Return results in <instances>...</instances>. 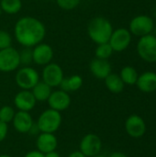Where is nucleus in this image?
I'll list each match as a JSON object with an SVG mask.
<instances>
[{"instance_id": "nucleus-1", "label": "nucleus", "mask_w": 156, "mask_h": 157, "mask_svg": "<svg viewBox=\"0 0 156 157\" xmlns=\"http://www.w3.org/2000/svg\"><path fill=\"white\" fill-rule=\"evenodd\" d=\"M14 32L19 44L31 48L41 43L46 35V29L44 24L38 18L24 17L16 23Z\"/></svg>"}, {"instance_id": "nucleus-2", "label": "nucleus", "mask_w": 156, "mask_h": 157, "mask_svg": "<svg viewBox=\"0 0 156 157\" xmlns=\"http://www.w3.org/2000/svg\"><path fill=\"white\" fill-rule=\"evenodd\" d=\"M113 30L114 29L110 21L103 17H94L89 22L87 27L89 38L97 44L108 42Z\"/></svg>"}, {"instance_id": "nucleus-3", "label": "nucleus", "mask_w": 156, "mask_h": 157, "mask_svg": "<svg viewBox=\"0 0 156 157\" xmlns=\"http://www.w3.org/2000/svg\"><path fill=\"white\" fill-rule=\"evenodd\" d=\"M62 124V115L61 112L48 109L41 112L38 121H37V128L40 132H49L54 133L57 132Z\"/></svg>"}, {"instance_id": "nucleus-4", "label": "nucleus", "mask_w": 156, "mask_h": 157, "mask_svg": "<svg viewBox=\"0 0 156 157\" xmlns=\"http://www.w3.org/2000/svg\"><path fill=\"white\" fill-rule=\"evenodd\" d=\"M137 53L146 63H156V36L148 34L140 37L137 46Z\"/></svg>"}, {"instance_id": "nucleus-5", "label": "nucleus", "mask_w": 156, "mask_h": 157, "mask_svg": "<svg viewBox=\"0 0 156 157\" xmlns=\"http://www.w3.org/2000/svg\"><path fill=\"white\" fill-rule=\"evenodd\" d=\"M154 29V18L148 15H138L134 17L129 24L130 32L131 33V35H135L137 37H143L148 34H152Z\"/></svg>"}, {"instance_id": "nucleus-6", "label": "nucleus", "mask_w": 156, "mask_h": 157, "mask_svg": "<svg viewBox=\"0 0 156 157\" xmlns=\"http://www.w3.org/2000/svg\"><path fill=\"white\" fill-rule=\"evenodd\" d=\"M15 80L21 89L31 90L40 82V75L34 68L25 66L17 72Z\"/></svg>"}, {"instance_id": "nucleus-7", "label": "nucleus", "mask_w": 156, "mask_h": 157, "mask_svg": "<svg viewBox=\"0 0 156 157\" xmlns=\"http://www.w3.org/2000/svg\"><path fill=\"white\" fill-rule=\"evenodd\" d=\"M20 65L19 52L13 47L0 50V71L8 73L15 71Z\"/></svg>"}, {"instance_id": "nucleus-8", "label": "nucleus", "mask_w": 156, "mask_h": 157, "mask_svg": "<svg viewBox=\"0 0 156 157\" xmlns=\"http://www.w3.org/2000/svg\"><path fill=\"white\" fill-rule=\"evenodd\" d=\"M102 149V141L95 133L86 134L79 144V151L86 157H93L100 154Z\"/></svg>"}, {"instance_id": "nucleus-9", "label": "nucleus", "mask_w": 156, "mask_h": 157, "mask_svg": "<svg viewBox=\"0 0 156 157\" xmlns=\"http://www.w3.org/2000/svg\"><path fill=\"white\" fill-rule=\"evenodd\" d=\"M131 42V33L128 29L119 28L113 30L108 40L109 45L114 52H121L125 51Z\"/></svg>"}, {"instance_id": "nucleus-10", "label": "nucleus", "mask_w": 156, "mask_h": 157, "mask_svg": "<svg viewBox=\"0 0 156 157\" xmlns=\"http://www.w3.org/2000/svg\"><path fill=\"white\" fill-rule=\"evenodd\" d=\"M63 78V71L59 64L50 63L44 66L42 70V81L51 87L59 86Z\"/></svg>"}, {"instance_id": "nucleus-11", "label": "nucleus", "mask_w": 156, "mask_h": 157, "mask_svg": "<svg viewBox=\"0 0 156 157\" xmlns=\"http://www.w3.org/2000/svg\"><path fill=\"white\" fill-rule=\"evenodd\" d=\"M126 132L132 138H141L146 132V123L139 115L133 114L128 117L125 121Z\"/></svg>"}, {"instance_id": "nucleus-12", "label": "nucleus", "mask_w": 156, "mask_h": 157, "mask_svg": "<svg viewBox=\"0 0 156 157\" xmlns=\"http://www.w3.org/2000/svg\"><path fill=\"white\" fill-rule=\"evenodd\" d=\"M47 102L50 109L61 112L69 108L71 104V98L67 92H64L60 89L52 91Z\"/></svg>"}, {"instance_id": "nucleus-13", "label": "nucleus", "mask_w": 156, "mask_h": 157, "mask_svg": "<svg viewBox=\"0 0 156 157\" xmlns=\"http://www.w3.org/2000/svg\"><path fill=\"white\" fill-rule=\"evenodd\" d=\"M14 129L19 133H29L30 132L32 127L34 126V121L28 111L18 110L16 112L14 119L12 121Z\"/></svg>"}, {"instance_id": "nucleus-14", "label": "nucleus", "mask_w": 156, "mask_h": 157, "mask_svg": "<svg viewBox=\"0 0 156 157\" xmlns=\"http://www.w3.org/2000/svg\"><path fill=\"white\" fill-rule=\"evenodd\" d=\"M36 99L31 92V90H21L14 98L15 107L21 111L29 112L36 106Z\"/></svg>"}, {"instance_id": "nucleus-15", "label": "nucleus", "mask_w": 156, "mask_h": 157, "mask_svg": "<svg viewBox=\"0 0 156 157\" xmlns=\"http://www.w3.org/2000/svg\"><path fill=\"white\" fill-rule=\"evenodd\" d=\"M32 58L36 64L46 65L53 58V50L49 44L40 43L32 50Z\"/></svg>"}, {"instance_id": "nucleus-16", "label": "nucleus", "mask_w": 156, "mask_h": 157, "mask_svg": "<svg viewBox=\"0 0 156 157\" xmlns=\"http://www.w3.org/2000/svg\"><path fill=\"white\" fill-rule=\"evenodd\" d=\"M58 145V140L54 133L40 132L36 140L37 150L42 154H47L51 151H55Z\"/></svg>"}, {"instance_id": "nucleus-17", "label": "nucleus", "mask_w": 156, "mask_h": 157, "mask_svg": "<svg viewBox=\"0 0 156 157\" xmlns=\"http://www.w3.org/2000/svg\"><path fill=\"white\" fill-rule=\"evenodd\" d=\"M136 86L143 93H152L156 90V73L147 71L139 75Z\"/></svg>"}, {"instance_id": "nucleus-18", "label": "nucleus", "mask_w": 156, "mask_h": 157, "mask_svg": "<svg viewBox=\"0 0 156 157\" xmlns=\"http://www.w3.org/2000/svg\"><path fill=\"white\" fill-rule=\"evenodd\" d=\"M92 75L97 79H105L111 74V64L108 60L95 58L91 61L89 65Z\"/></svg>"}, {"instance_id": "nucleus-19", "label": "nucleus", "mask_w": 156, "mask_h": 157, "mask_svg": "<svg viewBox=\"0 0 156 157\" xmlns=\"http://www.w3.org/2000/svg\"><path fill=\"white\" fill-rule=\"evenodd\" d=\"M106 87L114 94H119L123 91L125 84L123 83L122 79L120 78V75L117 74H109L105 79Z\"/></svg>"}, {"instance_id": "nucleus-20", "label": "nucleus", "mask_w": 156, "mask_h": 157, "mask_svg": "<svg viewBox=\"0 0 156 157\" xmlns=\"http://www.w3.org/2000/svg\"><path fill=\"white\" fill-rule=\"evenodd\" d=\"M82 86H83L82 77L78 75H74L68 78H63L59 86L61 87V90L68 93V92L79 90Z\"/></svg>"}, {"instance_id": "nucleus-21", "label": "nucleus", "mask_w": 156, "mask_h": 157, "mask_svg": "<svg viewBox=\"0 0 156 157\" xmlns=\"http://www.w3.org/2000/svg\"><path fill=\"white\" fill-rule=\"evenodd\" d=\"M31 92L36 99V101L39 102H44L47 101L49 97L51 94V87L44 83L43 81H40L32 89Z\"/></svg>"}, {"instance_id": "nucleus-22", "label": "nucleus", "mask_w": 156, "mask_h": 157, "mask_svg": "<svg viewBox=\"0 0 156 157\" xmlns=\"http://www.w3.org/2000/svg\"><path fill=\"white\" fill-rule=\"evenodd\" d=\"M120 76L125 85L133 86V85H136L137 79L139 77V74L134 67L127 65L121 69L120 73Z\"/></svg>"}, {"instance_id": "nucleus-23", "label": "nucleus", "mask_w": 156, "mask_h": 157, "mask_svg": "<svg viewBox=\"0 0 156 157\" xmlns=\"http://www.w3.org/2000/svg\"><path fill=\"white\" fill-rule=\"evenodd\" d=\"M21 7V0H0V8L8 15H14L18 13Z\"/></svg>"}, {"instance_id": "nucleus-24", "label": "nucleus", "mask_w": 156, "mask_h": 157, "mask_svg": "<svg viewBox=\"0 0 156 157\" xmlns=\"http://www.w3.org/2000/svg\"><path fill=\"white\" fill-rule=\"evenodd\" d=\"M113 52H114V51L108 42L97 44V47L96 48V51H95L96 58L104 59V60H108L112 55Z\"/></svg>"}, {"instance_id": "nucleus-25", "label": "nucleus", "mask_w": 156, "mask_h": 157, "mask_svg": "<svg viewBox=\"0 0 156 157\" xmlns=\"http://www.w3.org/2000/svg\"><path fill=\"white\" fill-rule=\"evenodd\" d=\"M16 114L15 109L10 106H2L0 107V121L6 124L12 122L14 116Z\"/></svg>"}, {"instance_id": "nucleus-26", "label": "nucleus", "mask_w": 156, "mask_h": 157, "mask_svg": "<svg viewBox=\"0 0 156 157\" xmlns=\"http://www.w3.org/2000/svg\"><path fill=\"white\" fill-rule=\"evenodd\" d=\"M19 52V59H20V64H25L28 65L30 63L33 62L32 58V50L29 47H25L22 51L18 52Z\"/></svg>"}, {"instance_id": "nucleus-27", "label": "nucleus", "mask_w": 156, "mask_h": 157, "mask_svg": "<svg viewBox=\"0 0 156 157\" xmlns=\"http://www.w3.org/2000/svg\"><path fill=\"white\" fill-rule=\"evenodd\" d=\"M81 0H56L57 5L60 8L64 10H73L79 4Z\"/></svg>"}, {"instance_id": "nucleus-28", "label": "nucleus", "mask_w": 156, "mask_h": 157, "mask_svg": "<svg viewBox=\"0 0 156 157\" xmlns=\"http://www.w3.org/2000/svg\"><path fill=\"white\" fill-rule=\"evenodd\" d=\"M12 44V37L10 34L5 30L0 29V50L11 47Z\"/></svg>"}, {"instance_id": "nucleus-29", "label": "nucleus", "mask_w": 156, "mask_h": 157, "mask_svg": "<svg viewBox=\"0 0 156 157\" xmlns=\"http://www.w3.org/2000/svg\"><path fill=\"white\" fill-rule=\"evenodd\" d=\"M7 133H8V126H7V124L2 122L0 121V143L3 142L6 138Z\"/></svg>"}, {"instance_id": "nucleus-30", "label": "nucleus", "mask_w": 156, "mask_h": 157, "mask_svg": "<svg viewBox=\"0 0 156 157\" xmlns=\"http://www.w3.org/2000/svg\"><path fill=\"white\" fill-rule=\"evenodd\" d=\"M24 157H44V154L40 153L38 150H33V151L27 153Z\"/></svg>"}, {"instance_id": "nucleus-31", "label": "nucleus", "mask_w": 156, "mask_h": 157, "mask_svg": "<svg viewBox=\"0 0 156 157\" xmlns=\"http://www.w3.org/2000/svg\"><path fill=\"white\" fill-rule=\"evenodd\" d=\"M68 157H86L82 152H80L79 150L78 151H74V152H72Z\"/></svg>"}, {"instance_id": "nucleus-32", "label": "nucleus", "mask_w": 156, "mask_h": 157, "mask_svg": "<svg viewBox=\"0 0 156 157\" xmlns=\"http://www.w3.org/2000/svg\"><path fill=\"white\" fill-rule=\"evenodd\" d=\"M44 157H61V155L56 151H51V152H49V153L45 154Z\"/></svg>"}, {"instance_id": "nucleus-33", "label": "nucleus", "mask_w": 156, "mask_h": 157, "mask_svg": "<svg viewBox=\"0 0 156 157\" xmlns=\"http://www.w3.org/2000/svg\"><path fill=\"white\" fill-rule=\"evenodd\" d=\"M108 157H128L125 154L123 153H120V152H114L112 153Z\"/></svg>"}, {"instance_id": "nucleus-34", "label": "nucleus", "mask_w": 156, "mask_h": 157, "mask_svg": "<svg viewBox=\"0 0 156 157\" xmlns=\"http://www.w3.org/2000/svg\"><path fill=\"white\" fill-rule=\"evenodd\" d=\"M0 157H13V156L8 155H0Z\"/></svg>"}, {"instance_id": "nucleus-35", "label": "nucleus", "mask_w": 156, "mask_h": 157, "mask_svg": "<svg viewBox=\"0 0 156 157\" xmlns=\"http://www.w3.org/2000/svg\"><path fill=\"white\" fill-rule=\"evenodd\" d=\"M93 157H108V156H106V155H96V156H93Z\"/></svg>"}, {"instance_id": "nucleus-36", "label": "nucleus", "mask_w": 156, "mask_h": 157, "mask_svg": "<svg viewBox=\"0 0 156 157\" xmlns=\"http://www.w3.org/2000/svg\"><path fill=\"white\" fill-rule=\"evenodd\" d=\"M0 107H1V106H0Z\"/></svg>"}]
</instances>
